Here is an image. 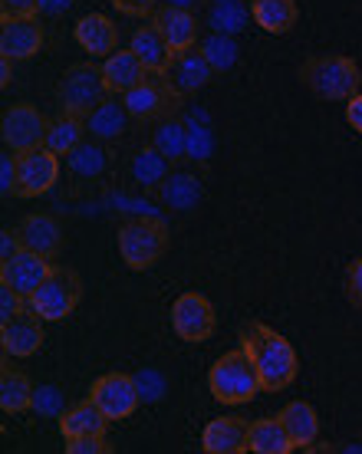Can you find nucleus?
Wrapping results in <instances>:
<instances>
[{
	"mask_svg": "<svg viewBox=\"0 0 362 454\" xmlns=\"http://www.w3.org/2000/svg\"><path fill=\"white\" fill-rule=\"evenodd\" d=\"M240 349L250 356V363L257 365L264 392H283L296 379V349L287 336L271 330L267 323H248L240 330Z\"/></svg>",
	"mask_w": 362,
	"mask_h": 454,
	"instance_id": "1",
	"label": "nucleus"
},
{
	"mask_svg": "<svg viewBox=\"0 0 362 454\" xmlns=\"http://www.w3.org/2000/svg\"><path fill=\"white\" fill-rule=\"evenodd\" d=\"M300 82L323 103H350L362 92V73L356 59L342 53H319L300 67Z\"/></svg>",
	"mask_w": 362,
	"mask_h": 454,
	"instance_id": "2",
	"label": "nucleus"
},
{
	"mask_svg": "<svg viewBox=\"0 0 362 454\" xmlns=\"http://www.w3.org/2000/svg\"><path fill=\"white\" fill-rule=\"evenodd\" d=\"M208 388L224 405H248L257 392H264L257 365L250 363L244 349H231L215 359V365L208 369Z\"/></svg>",
	"mask_w": 362,
	"mask_h": 454,
	"instance_id": "3",
	"label": "nucleus"
},
{
	"mask_svg": "<svg viewBox=\"0 0 362 454\" xmlns=\"http://www.w3.org/2000/svg\"><path fill=\"white\" fill-rule=\"evenodd\" d=\"M169 250V224L159 217H132L119 227V257L129 270H152Z\"/></svg>",
	"mask_w": 362,
	"mask_h": 454,
	"instance_id": "4",
	"label": "nucleus"
},
{
	"mask_svg": "<svg viewBox=\"0 0 362 454\" xmlns=\"http://www.w3.org/2000/svg\"><path fill=\"white\" fill-rule=\"evenodd\" d=\"M106 96H109V86H106L102 67H96V63H73L57 86L59 113L80 115V119L96 113L106 103Z\"/></svg>",
	"mask_w": 362,
	"mask_h": 454,
	"instance_id": "5",
	"label": "nucleus"
},
{
	"mask_svg": "<svg viewBox=\"0 0 362 454\" xmlns=\"http://www.w3.org/2000/svg\"><path fill=\"white\" fill-rule=\"evenodd\" d=\"M80 300H83L80 273L73 270V267H53V270L46 273L43 284L30 294L27 307L34 309L40 319H46V323H59V319H67L73 309L80 307Z\"/></svg>",
	"mask_w": 362,
	"mask_h": 454,
	"instance_id": "6",
	"label": "nucleus"
},
{
	"mask_svg": "<svg viewBox=\"0 0 362 454\" xmlns=\"http://www.w3.org/2000/svg\"><path fill=\"white\" fill-rule=\"evenodd\" d=\"M181 99L185 96L169 80V73H148L136 90H129L122 96L125 109L132 113L136 122H161V119H169V115L178 113Z\"/></svg>",
	"mask_w": 362,
	"mask_h": 454,
	"instance_id": "7",
	"label": "nucleus"
},
{
	"mask_svg": "<svg viewBox=\"0 0 362 454\" xmlns=\"http://www.w3.org/2000/svg\"><path fill=\"white\" fill-rule=\"evenodd\" d=\"M46 129H50V119L30 103L7 106V109H4V119H0V138H4V148H11V152H17V155L43 145Z\"/></svg>",
	"mask_w": 362,
	"mask_h": 454,
	"instance_id": "8",
	"label": "nucleus"
},
{
	"mask_svg": "<svg viewBox=\"0 0 362 454\" xmlns=\"http://www.w3.org/2000/svg\"><path fill=\"white\" fill-rule=\"evenodd\" d=\"M90 398L109 415V421H122V419H132V415H136L138 402H142V388H138L136 375L106 372L92 382Z\"/></svg>",
	"mask_w": 362,
	"mask_h": 454,
	"instance_id": "9",
	"label": "nucleus"
},
{
	"mask_svg": "<svg viewBox=\"0 0 362 454\" xmlns=\"http://www.w3.org/2000/svg\"><path fill=\"white\" fill-rule=\"evenodd\" d=\"M59 178V155L50 152L46 145L30 148L17 155V184H13V198H40L46 194Z\"/></svg>",
	"mask_w": 362,
	"mask_h": 454,
	"instance_id": "10",
	"label": "nucleus"
},
{
	"mask_svg": "<svg viewBox=\"0 0 362 454\" xmlns=\"http://www.w3.org/2000/svg\"><path fill=\"white\" fill-rule=\"evenodd\" d=\"M217 317L211 300L201 294H181L175 303H171V330L175 336L185 342H204L215 336Z\"/></svg>",
	"mask_w": 362,
	"mask_h": 454,
	"instance_id": "11",
	"label": "nucleus"
},
{
	"mask_svg": "<svg viewBox=\"0 0 362 454\" xmlns=\"http://www.w3.org/2000/svg\"><path fill=\"white\" fill-rule=\"evenodd\" d=\"M43 323L46 319L36 317L30 307L20 309V313L13 319H7V323H0V346H4V352H7L11 359H30V356H36L40 346L46 342Z\"/></svg>",
	"mask_w": 362,
	"mask_h": 454,
	"instance_id": "12",
	"label": "nucleus"
},
{
	"mask_svg": "<svg viewBox=\"0 0 362 454\" xmlns=\"http://www.w3.org/2000/svg\"><path fill=\"white\" fill-rule=\"evenodd\" d=\"M43 50V23L36 17H4L0 23V57L13 63L36 57Z\"/></svg>",
	"mask_w": 362,
	"mask_h": 454,
	"instance_id": "13",
	"label": "nucleus"
},
{
	"mask_svg": "<svg viewBox=\"0 0 362 454\" xmlns=\"http://www.w3.org/2000/svg\"><path fill=\"white\" fill-rule=\"evenodd\" d=\"M50 270H53V263L46 261L43 254L20 247L17 254H13V257L0 261V284L13 286L17 294L30 300V294H34L36 286L43 284L46 273H50Z\"/></svg>",
	"mask_w": 362,
	"mask_h": 454,
	"instance_id": "14",
	"label": "nucleus"
},
{
	"mask_svg": "<svg viewBox=\"0 0 362 454\" xmlns=\"http://www.w3.org/2000/svg\"><path fill=\"white\" fill-rule=\"evenodd\" d=\"M152 23L161 30V36L169 40V46L175 53L181 50H192L198 46V34H201V23H198V13L194 11H185V7H159V11L152 13Z\"/></svg>",
	"mask_w": 362,
	"mask_h": 454,
	"instance_id": "15",
	"label": "nucleus"
},
{
	"mask_svg": "<svg viewBox=\"0 0 362 454\" xmlns=\"http://www.w3.org/2000/svg\"><path fill=\"white\" fill-rule=\"evenodd\" d=\"M73 36L86 50L90 59H106L119 46V30H115V23L106 13H86V17H80L76 27H73Z\"/></svg>",
	"mask_w": 362,
	"mask_h": 454,
	"instance_id": "16",
	"label": "nucleus"
},
{
	"mask_svg": "<svg viewBox=\"0 0 362 454\" xmlns=\"http://www.w3.org/2000/svg\"><path fill=\"white\" fill-rule=\"evenodd\" d=\"M248 428L250 421L238 419V415L211 419L201 432V448L208 454H244L248 451Z\"/></svg>",
	"mask_w": 362,
	"mask_h": 454,
	"instance_id": "17",
	"label": "nucleus"
},
{
	"mask_svg": "<svg viewBox=\"0 0 362 454\" xmlns=\"http://www.w3.org/2000/svg\"><path fill=\"white\" fill-rule=\"evenodd\" d=\"M17 231H20L23 247L43 254L46 261H57L59 254H63V227H59L57 217L27 215L20 224H17Z\"/></svg>",
	"mask_w": 362,
	"mask_h": 454,
	"instance_id": "18",
	"label": "nucleus"
},
{
	"mask_svg": "<svg viewBox=\"0 0 362 454\" xmlns=\"http://www.w3.org/2000/svg\"><path fill=\"white\" fill-rule=\"evenodd\" d=\"M215 76V67L208 63V57L201 53V46H192V50H181L175 53L169 67V80L178 86L181 96H192V92L204 90Z\"/></svg>",
	"mask_w": 362,
	"mask_h": 454,
	"instance_id": "19",
	"label": "nucleus"
},
{
	"mask_svg": "<svg viewBox=\"0 0 362 454\" xmlns=\"http://www.w3.org/2000/svg\"><path fill=\"white\" fill-rule=\"evenodd\" d=\"M102 76H106V86L109 92L115 96H125L129 90H136L138 82L148 76L146 63L136 57V50L129 46V50H115L109 57L102 59Z\"/></svg>",
	"mask_w": 362,
	"mask_h": 454,
	"instance_id": "20",
	"label": "nucleus"
},
{
	"mask_svg": "<svg viewBox=\"0 0 362 454\" xmlns=\"http://www.w3.org/2000/svg\"><path fill=\"white\" fill-rule=\"evenodd\" d=\"M129 46L136 50V57L146 63L148 73H169L171 59H175V50H171L169 40L161 36V30L152 20L132 30V36H129Z\"/></svg>",
	"mask_w": 362,
	"mask_h": 454,
	"instance_id": "21",
	"label": "nucleus"
},
{
	"mask_svg": "<svg viewBox=\"0 0 362 454\" xmlns=\"http://www.w3.org/2000/svg\"><path fill=\"white\" fill-rule=\"evenodd\" d=\"M57 421H59L63 442H67V438H106V428H109V415H106L92 398L67 409Z\"/></svg>",
	"mask_w": 362,
	"mask_h": 454,
	"instance_id": "22",
	"label": "nucleus"
},
{
	"mask_svg": "<svg viewBox=\"0 0 362 454\" xmlns=\"http://www.w3.org/2000/svg\"><path fill=\"white\" fill-rule=\"evenodd\" d=\"M248 451H254V454H290V451H296V444L290 442V434H287V428H283L280 415H264V419L250 421Z\"/></svg>",
	"mask_w": 362,
	"mask_h": 454,
	"instance_id": "23",
	"label": "nucleus"
},
{
	"mask_svg": "<svg viewBox=\"0 0 362 454\" xmlns=\"http://www.w3.org/2000/svg\"><path fill=\"white\" fill-rule=\"evenodd\" d=\"M280 421L296 448H310V444L319 438V415L310 402H303V398L287 402L280 409Z\"/></svg>",
	"mask_w": 362,
	"mask_h": 454,
	"instance_id": "24",
	"label": "nucleus"
},
{
	"mask_svg": "<svg viewBox=\"0 0 362 454\" xmlns=\"http://www.w3.org/2000/svg\"><path fill=\"white\" fill-rule=\"evenodd\" d=\"M250 17L264 34H290L300 20L296 0H250Z\"/></svg>",
	"mask_w": 362,
	"mask_h": 454,
	"instance_id": "25",
	"label": "nucleus"
},
{
	"mask_svg": "<svg viewBox=\"0 0 362 454\" xmlns=\"http://www.w3.org/2000/svg\"><path fill=\"white\" fill-rule=\"evenodd\" d=\"M86 136H90V129H86V119H80V115H69V113H59L53 122H50V129H46V142L43 145L50 148V152H57L59 159L63 155H73L76 148L86 142Z\"/></svg>",
	"mask_w": 362,
	"mask_h": 454,
	"instance_id": "26",
	"label": "nucleus"
},
{
	"mask_svg": "<svg viewBox=\"0 0 362 454\" xmlns=\"http://www.w3.org/2000/svg\"><path fill=\"white\" fill-rule=\"evenodd\" d=\"M129 122H132V113H129V109H125V103H119V99H106L96 113L86 115L90 138H99V142L122 138L125 129H129Z\"/></svg>",
	"mask_w": 362,
	"mask_h": 454,
	"instance_id": "27",
	"label": "nucleus"
},
{
	"mask_svg": "<svg viewBox=\"0 0 362 454\" xmlns=\"http://www.w3.org/2000/svg\"><path fill=\"white\" fill-rule=\"evenodd\" d=\"M34 392L36 386L27 379V372L7 365L0 372V409L7 415H23V411H34Z\"/></svg>",
	"mask_w": 362,
	"mask_h": 454,
	"instance_id": "28",
	"label": "nucleus"
},
{
	"mask_svg": "<svg viewBox=\"0 0 362 454\" xmlns=\"http://www.w3.org/2000/svg\"><path fill=\"white\" fill-rule=\"evenodd\" d=\"M152 145L159 148L169 161H178L181 155H188V125L181 122V119H175V115L161 119V125L155 129Z\"/></svg>",
	"mask_w": 362,
	"mask_h": 454,
	"instance_id": "29",
	"label": "nucleus"
},
{
	"mask_svg": "<svg viewBox=\"0 0 362 454\" xmlns=\"http://www.w3.org/2000/svg\"><path fill=\"white\" fill-rule=\"evenodd\" d=\"M169 171H171V161L155 145L136 152V159H132V178L138 184H161L169 178Z\"/></svg>",
	"mask_w": 362,
	"mask_h": 454,
	"instance_id": "30",
	"label": "nucleus"
},
{
	"mask_svg": "<svg viewBox=\"0 0 362 454\" xmlns=\"http://www.w3.org/2000/svg\"><path fill=\"white\" fill-rule=\"evenodd\" d=\"M161 201L171 207H192L201 198V184L185 171H169V178L161 182Z\"/></svg>",
	"mask_w": 362,
	"mask_h": 454,
	"instance_id": "31",
	"label": "nucleus"
},
{
	"mask_svg": "<svg viewBox=\"0 0 362 454\" xmlns=\"http://www.w3.org/2000/svg\"><path fill=\"white\" fill-rule=\"evenodd\" d=\"M201 46V53L208 57V63L215 67V73H224V69H231L234 63H238V57H240V46H238V40H234V34H211L204 43H198Z\"/></svg>",
	"mask_w": 362,
	"mask_h": 454,
	"instance_id": "32",
	"label": "nucleus"
},
{
	"mask_svg": "<svg viewBox=\"0 0 362 454\" xmlns=\"http://www.w3.org/2000/svg\"><path fill=\"white\" fill-rule=\"evenodd\" d=\"M250 11H244L238 0H227V4H211V11H208V27L217 30V34H240L244 27H248Z\"/></svg>",
	"mask_w": 362,
	"mask_h": 454,
	"instance_id": "33",
	"label": "nucleus"
},
{
	"mask_svg": "<svg viewBox=\"0 0 362 454\" xmlns=\"http://www.w3.org/2000/svg\"><path fill=\"white\" fill-rule=\"evenodd\" d=\"M106 155H109V152L102 148L99 138H90V142H83V145L69 155V165H73V171L83 175V178H96V175H102L106 165H109Z\"/></svg>",
	"mask_w": 362,
	"mask_h": 454,
	"instance_id": "34",
	"label": "nucleus"
},
{
	"mask_svg": "<svg viewBox=\"0 0 362 454\" xmlns=\"http://www.w3.org/2000/svg\"><path fill=\"white\" fill-rule=\"evenodd\" d=\"M34 411L36 415H46V419H59L63 415V392L57 386H40L34 392Z\"/></svg>",
	"mask_w": 362,
	"mask_h": 454,
	"instance_id": "35",
	"label": "nucleus"
},
{
	"mask_svg": "<svg viewBox=\"0 0 362 454\" xmlns=\"http://www.w3.org/2000/svg\"><path fill=\"white\" fill-rule=\"evenodd\" d=\"M20 309H27V296H20L13 286L0 284V323H7V319H13Z\"/></svg>",
	"mask_w": 362,
	"mask_h": 454,
	"instance_id": "36",
	"label": "nucleus"
},
{
	"mask_svg": "<svg viewBox=\"0 0 362 454\" xmlns=\"http://www.w3.org/2000/svg\"><path fill=\"white\" fill-rule=\"evenodd\" d=\"M113 7L125 17H138V20H146L152 13L159 11V0H113Z\"/></svg>",
	"mask_w": 362,
	"mask_h": 454,
	"instance_id": "37",
	"label": "nucleus"
},
{
	"mask_svg": "<svg viewBox=\"0 0 362 454\" xmlns=\"http://www.w3.org/2000/svg\"><path fill=\"white\" fill-rule=\"evenodd\" d=\"M13 184H17V152H4V159H0V192L4 198H11L13 194Z\"/></svg>",
	"mask_w": 362,
	"mask_h": 454,
	"instance_id": "38",
	"label": "nucleus"
},
{
	"mask_svg": "<svg viewBox=\"0 0 362 454\" xmlns=\"http://www.w3.org/2000/svg\"><path fill=\"white\" fill-rule=\"evenodd\" d=\"M106 438H67V454H109Z\"/></svg>",
	"mask_w": 362,
	"mask_h": 454,
	"instance_id": "39",
	"label": "nucleus"
},
{
	"mask_svg": "<svg viewBox=\"0 0 362 454\" xmlns=\"http://www.w3.org/2000/svg\"><path fill=\"white\" fill-rule=\"evenodd\" d=\"M346 296H350V303L362 309V257L346 267Z\"/></svg>",
	"mask_w": 362,
	"mask_h": 454,
	"instance_id": "40",
	"label": "nucleus"
},
{
	"mask_svg": "<svg viewBox=\"0 0 362 454\" xmlns=\"http://www.w3.org/2000/svg\"><path fill=\"white\" fill-rule=\"evenodd\" d=\"M4 17H36L40 13V0H0Z\"/></svg>",
	"mask_w": 362,
	"mask_h": 454,
	"instance_id": "41",
	"label": "nucleus"
},
{
	"mask_svg": "<svg viewBox=\"0 0 362 454\" xmlns=\"http://www.w3.org/2000/svg\"><path fill=\"white\" fill-rule=\"evenodd\" d=\"M20 247H23L20 231H11V227H7V231L0 234V261H7V257H13V254H17Z\"/></svg>",
	"mask_w": 362,
	"mask_h": 454,
	"instance_id": "42",
	"label": "nucleus"
},
{
	"mask_svg": "<svg viewBox=\"0 0 362 454\" xmlns=\"http://www.w3.org/2000/svg\"><path fill=\"white\" fill-rule=\"evenodd\" d=\"M346 122L362 136V92H356L350 103H346Z\"/></svg>",
	"mask_w": 362,
	"mask_h": 454,
	"instance_id": "43",
	"label": "nucleus"
},
{
	"mask_svg": "<svg viewBox=\"0 0 362 454\" xmlns=\"http://www.w3.org/2000/svg\"><path fill=\"white\" fill-rule=\"evenodd\" d=\"M73 0H40V11L46 13H59V11H67Z\"/></svg>",
	"mask_w": 362,
	"mask_h": 454,
	"instance_id": "44",
	"label": "nucleus"
},
{
	"mask_svg": "<svg viewBox=\"0 0 362 454\" xmlns=\"http://www.w3.org/2000/svg\"><path fill=\"white\" fill-rule=\"evenodd\" d=\"M11 69H13V59L0 57V86H7V82H11Z\"/></svg>",
	"mask_w": 362,
	"mask_h": 454,
	"instance_id": "45",
	"label": "nucleus"
},
{
	"mask_svg": "<svg viewBox=\"0 0 362 454\" xmlns=\"http://www.w3.org/2000/svg\"><path fill=\"white\" fill-rule=\"evenodd\" d=\"M165 4H171V7H185V11H194V7L204 4V0H165Z\"/></svg>",
	"mask_w": 362,
	"mask_h": 454,
	"instance_id": "46",
	"label": "nucleus"
},
{
	"mask_svg": "<svg viewBox=\"0 0 362 454\" xmlns=\"http://www.w3.org/2000/svg\"><path fill=\"white\" fill-rule=\"evenodd\" d=\"M208 4H227V0H208Z\"/></svg>",
	"mask_w": 362,
	"mask_h": 454,
	"instance_id": "47",
	"label": "nucleus"
}]
</instances>
